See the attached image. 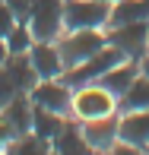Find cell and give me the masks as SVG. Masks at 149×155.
Segmentation results:
<instances>
[{"mask_svg":"<svg viewBox=\"0 0 149 155\" xmlns=\"http://www.w3.org/2000/svg\"><path fill=\"white\" fill-rule=\"evenodd\" d=\"M120 60H127V57L117 51L114 45H105L102 51H98V54H92L89 60H83V63H76V67L63 70V76H60V79L67 82L73 92H76V89L89 86V82H98V79H102V76L111 70V67H117Z\"/></svg>","mask_w":149,"mask_h":155,"instance_id":"obj_1","label":"cell"},{"mask_svg":"<svg viewBox=\"0 0 149 155\" xmlns=\"http://www.w3.org/2000/svg\"><path fill=\"white\" fill-rule=\"evenodd\" d=\"M105 45H108L105 29H73V32H63L57 38V48H60V57H63V67L67 70L83 63V60H89Z\"/></svg>","mask_w":149,"mask_h":155,"instance_id":"obj_2","label":"cell"},{"mask_svg":"<svg viewBox=\"0 0 149 155\" xmlns=\"http://www.w3.org/2000/svg\"><path fill=\"white\" fill-rule=\"evenodd\" d=\"M105 38H108V45H114L127 60H143L149 54V19L108 25V29H105Z\"/></svg>","mask_w":149,"mask_h":155,"instance_id":"obj_3","label":"cell"},{"mask_svg":"<svg viewBox=\"0 0 149 155\" xmlns=\"http://www.w3.org/2000/svg\"><path fill=\"white\" fill-rule=\"evenodd\" d=\"M111 3L105 0H63V32L73 29H108Z\"/></svg>","mask_w":149,"mask_h":155,"instance_id":"obj_4","label":"cell"},{"mask_svg":"<svg viewBox=\"0 0 149 155\" xmlns=\"http://www.w3.org/2000/svg\"><path fill=\"white\" fill-rule=\"evenodd\" d=\"M25 25L35 41H57L63 35V0H35Z\"/></svg>","mask_w":149,"mask_h":155,"instance_id":"obj_5","label":"cell"},{"mask_svg":"<svg viewBox=\"0 0 149 155\" xmlns=\"http://www.w3.org/2000/svg\"><path fill=\"white\" fill-rule=\"evenodd\" d=\"M117 111V98L102 89L98 82H89V86L76 89L73 92V117L76 120H92V117H105Z\"/></svg>","mask_w":149,"mask_h":155,"instance_id":"obj_6","label":"cell"},{"mask_svg":"<svg viewBox=\"0 0 149 155\" xmlns=\"http://www.w3.org/2000/svg\"><path fill=\"white\" fill-rule=\"evenodd\" d=\"M35 108H45V111H54L60 117H73V89L60 79H38L35 89L29 92Z\"/></svg>","mask_w":149,"mask_h":155,"instance_id":"obj_7","label":"cell"},{"mask_svg":"<svg viewBox=\"0 0 149 155\" xmlns=\"http://www.w3.org/2000/svg\"><path fill=\"white\" fill-rule=\"evenodd\" d=\"M80 130L98 155H108L120 143V111L105 114V117H92V120H80Z\"/></svg>","mask_w":149,"mask_h":155,"instance_id":"obj_8","label":"cell"},{"mask_svg":"<svg viewBox=\"0 0 149 155\" xmlns=\"http://www.w3.org/2000/svg\"><path fill=\"white\" fill-rule=\"evenodd\" d=\"M29 60H32L35 73H38V79H57V76H63V70H67L57 41H35L29 48Z\"/></svg>","mask_w":149,"mask_h":155,"instance_id":"obj_9","label":"cell"},{"mask_svg":"<svg viewBox=\"0 0 149 155\" xmlns=\"http://www.w3.org/2000/svg\"><path fill=\"white\" fill-rule=\"evenodd\" d=\"M51 152H54V155H98V152L86 143V136H83L76 117H73V120H67V124H63V130L51 139Z\"/></svg>","mask_w":149,"mask_h":155,"instance_id":"obj_10","label":"cell"},{"mask_svg":"<svg viewBox=\"0 0 149 155\" xmlns=\"http://www.w3.org/2000/svg\"><path fill=\"white\" fill-rule=\"evenodd\" d=\"M120 143H130L137 149H149V108L120 114Z\"/></svg>","mask_w":149,"mask_h":155,"instance_id":"obj_11","label":"cell"},{"mask_svg":"<svg viewBox=\"0 0 149 155\" xmlns=\"http://www.w3.org/2000/svg\"><path fill=\"white\" fill-rule=\"evenodd\" d=\"M137 76H140V60H120L117 67H111L108 73L98 79V86L108 89L114 98H120L127 89H130V82L137 79Z\"/></svg>","mask_w":149,"mask_h":155,"instance_id":"obj_12","label":"cell"},{"mask_svg":"<svg viewBox=\"0 0 149 155\" xmlns=\"http://www.w3.org/2000/svg\"><path fill=\"white\" fill-rule=\"evenodd\" d=\"M3 70L10 73V79L16 82V89L25 92V95H29L32 89H35V82H38V73H35L29 54H10V60L3 63Z\"/></svg>","mask_w":149,"mask_h":155,"instance_id":"obj_13","label":"cell"},{"mask_svg":"<svg viewBox=\"0 0 149 155\" xmlns=\"http://www.w3.org/2000/svg\"><path fill=\"white\" fill-rule=\"evenodd\" d=\"M6 114V120L13 124V130L22 136V133H32V111H35V104H32V98L29 95H16L6 108H0Z\"/></svg>","mask_w":149,"mask_h":155,"instance_id":"obj_14","label":"cell"},{"mask_svg":"<svg viewBox=\"0 0 149 155\" xmlns=\"http://www.w3.org/2000/svg\"><path fill=\"white\" fill-rule=\"evenodd\" d=\"M146 108H149V76L140 73L130 82V89L117 98V111L127 114V111H146Z\"/></svg>","mask_w":149,"mask_h":155,"instance_id":"obj_15","label":"cell"},{"mask_svg":"<svg viewBox=\"0 0 149 155\" xmlns=\"http://www.w3.org/2000/svg\"><path fill=\"white\" fill-rule=\"evenodd\" d=\"M140 19H149V0H114V3H111L108 25L140 22Z\"/></svg>","mask_w":149,"mask_h":155,"instance_id":"obj_16","label":"cell"},{"mask_svg":"<svg viewBox=\"0 0 149 155\" xmlns=\"http://www.w3.org/2000/svg\"><path fill=\"white\" fill-rule=\"evenodd\" d=\"M3 155H54L51 139H41L38 133H22L3 149Z\"/></svg>","mask_w":149,"mask_h":155,"instance_id":"obj_17","label":"cell"},{"mask_svg":"<svg viewBox=\"0 0 149 155\" xmlns=\"http://www.w3.org/2000/svg\"><path fill=\"white\" fill-rule=\"evenodd\" d=\"M67 120L70 117H60V114H54V111H45V108H35L32 111V133H38L41 139H54L63 130Z\"/></svg>","mask_w":149,"mask_h":155,"instance_id":"obj_18","label":"cell"},{"mask_svg":"<svg viewBox=\"0 0 149 155\" xmlns=\"http://www.w3.org/2000/svg\"><path fill=\"white\" fill-rule=\"evenodd\" d=\"M35 45V35L25 22H19L16 29L6 35V48H10V54H29V48Z\"/></svg>","mask_w":149,"mask_h":155,"instance_id":"obj_19","label":"cell"},{"mask_svg":"<svg viewBox=\"0 0 149 155\" xmlns=\"http://www.w3.org/2000/svg\"><path fill=\"white\" fill-rule=\"evenodd\" d=\"M16 95H25V92H19V89H16V82L10 79V73L0 67V108H6V104H10Z\"/></svg>","mask_w":149,"mask_h":155,"instance_id":"obj_20","label":"cell"},{"mask_svg":"<svg viewBox=\"0 0 149 155\" xmlns=\"http://www.w3.org/2000/svg\"><path fill=\"white\" fill-rule=\"evenodd\" d=\"M6 6H10V13L19 19V22H29V13H32V3L35 0H3Z\"/></svg>","mask_w":149,"mask_h":155,"instance_id":"obj_21","label":"cell"},{"mask_svg":"<svg viewBox=\"0 0 149 155\" xmlns=\"http://www.w3.org/2000/svg\"><path fill=\"white\" fill-rule=\"evenodd\" d=\"M16 25H19V19L13 16V13H10V6L0 0V38H6V35L16 29Z\"/></svg>","mask_w":149,"mask_h":155,"instance_id":"obj_22","label":"cell"},{"mask_svg":"<svg viewBox=\"0 0 149 155\" xmlns=\"http://www.w3.org/2000/svg\"><path fill=\"white\" fill-rule=\"evenodd\" d=\"M16 136H19V133L13 130V124L6 120V114H3V111H0V152H3L6 146H10L13 139H16Z\"/></svg>","mask_w":149,"mask_h":155,"instance_id":"obj_23","label":"cell"},{"mask_svg":"<svg viewBox=\"0 0 149 155\" xmlns=\"http://www.w3.org/2000/svg\"><path fill=\"white\" fill-rule=\"evenodd\" d=\"M108 155H146V152H143V149H137V146H130V143H117Z\"/></svg>","mask_w":149,"mask_h":155,"instance_id":"obj_24","label":"cell"},{"mask_svg":"<svg viewBox=\"0 0 149 155\" xmlns=\"http://www.w3.org/2000/svg\"><path fill=\"white\" fill-rule=\"evenodd\" d=\"M10 60V48H6V38H0V67Z\"/></svg>","mask_w":149,"mask_h":155,"instance_id":"obj_25","label":"cell"},{"mask_svg":"<svg viewBox=\"0 0 149 155\" xmlns=\"http://www.w3.org/2000/svg\"><path fill=\"white\" fill-rule=\"evenodd\" d=\"M140 73H143V76H149V54H146L143 60H140Z\"/></svg>","mask_w":149,"mask_h":155,"instance_id":"obj_26","label":"cell"},{"mask_svg":"<svg viewBox=\"0 0 149 155\" xmlns=\"http://www.w3.org/2000/svg\"><path fill=\"white\" fill-rule=\"evenodd\" d=\"M105 3H114V0H105Z\"/></svg>","mask_w":149,"mask_h":155,"instance_id":"obj_27","label":"cell"},{"mask_svg":"<svg viewBox=\"0 0 149 155\" xmlns=\"http://www.w3.org/2000/svg\"><path fill=\"white\" fill-rule=\"evenodd\" d=\"M146 155H149V149H146Z\"/></svg>","mask_w":149,"mask_h":155,"instance_id":"obj_28","label":"cell"},{"mask_svg":"<svg viewBox=\"0 0 149 155\" xmlns=\"http://www.w3.org/2000/svg\"><path fill=\"white\" fill-rule=\"evenodd\" d=\"M0 155H3V152H0Z\"/></svg>","mask_w":149,"mask_h":155,"instance_id":"obj_29","label":"cell"}]
</instances>
